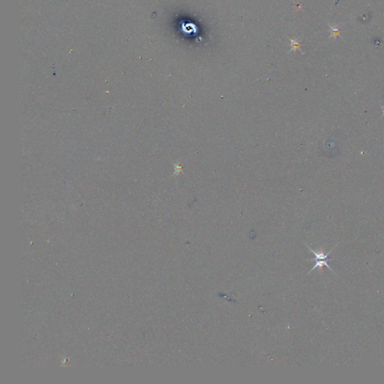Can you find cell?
<instances>
[{"instance_id": "1", "label": "cell", "mask_w": 384, "mask_h": 384, "mask_svg": "<svg viewBox=\"0 0 384 384\" xmlns=\"http://www.w3.org/2000/svg\"><path fill=\"white\" fill-rule=\"evenodd\" d=\"M330 29H331L332 33L331 37H333L335 38H337V36H339V33H340V30L338 28V26L335 25V26H330Z\"/></svg>"}]
</instances>
